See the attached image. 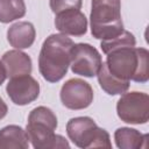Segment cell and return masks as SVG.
I'll return each mask as SVG.
<instances>
[{"label":"cell","mask_w":149,"mask_h":149,"mask_svg":"<svg viewBox=\"0 0 149 149\" xmlns=\"http://www.w3.org/2000/svg\"><path fill=\"white\" fill-rule=\"evenodd\" d=\"M7 76H6V71H5V68H3V64L2 62L0 61V86L3 84V81L6 80Z\"/></svg>","instance_id":"cell-20"},{"label":"cell","mask_w":149,"mask_h":149,"mask_svg":"<svg viewBox=\"0 0 149 149\" xmlns=\"http://www.w3.org/2000/svg\"><path fill=\"white\" fill-rule=\"evenodd\" d=\"M59 98L62 104L69 109H84L93 101V88L80 78H71L63 84Z\"/></svg>","instance_id":"cell-8"},{"label":"cell","mask_w":149,"mask_h":149,"mask_svg":"<svg viewBox=\"0 0 149 149\" xmlns=\"http://www.w3.org/2000/svg\"><path fill=\"white\" fill-rule=\"evenodd\" d=\"M81 5L83 0H49L50 9L55 15L69 9H80Z\"/></svg>","instance_id":"cell-18"},{"label":"cell","mask_w":149,"mask_h":149,"mask_svg":"<svg viewBox=\"0 0 149 149\" xmlns=\"http://www.w3.org/2000/svg\"><path fill=\"white\" fill-rule=\"evenodd\" d=\"M27 132L17 125H9L0 129V149H28Z\"/></svg>","instance_id":"cell-13"},{"label":"cell","mask_w":149,"mask_h":149,"mask_svg":"<svg viewBox=\"0 0 149 149\" xmlns=\"http://www.w3.org/2000/svg\"><path fill=\"white\" fill-rule=\"evenodd\" d=\"M102 58L99 51L88 43H76L71 50V71L86 78L97 76Z\"/></svg>","instance_id":"cell-7"},{"label":"cell","mask_w":149,"mask_h":149,"mask_svg":"<svg viewBox=\"0 0 149 149\" xmlns=\"http://www.w3.org/2000/svg\"><path fill=\"white\" fill-rule=\"evenodd\" d=\"M135 44H136L135 36L130 31L123 30L120 35H118V36H115L111 40L101 41L100 42V48H101L102 52L106 55L111 50L122 48V47H135Z\"/></svg>","instance_id":"cell-17"},{"label":"cell","mask_w":149,"mask_h":149,"mask_svg":"<svg viewBox=\"0 0 149 149\" xmlns=\"http://www.w3.org/2000/svg\"><path fill=\"white\" fill-rule=\"evenodd\" d=\"M1 62L3 64L6 76L9 79L30 74L33 70V63L30 56H28L26 52L21 51L20 49H13L6 51L1 57Z\"/></svg>","instance_id":"cell-11"},{"label":"cell","mask_w":149,"mask_h":149,"mask_svg":"<svg viewBox=\"0 0 149 149\" xmlns=\"http://www.w3.org/2000/svg\"><path fill=\"white\" fill-rule=\"evenodd\" d=\"M36 37V30L31 22L19 21L12 24L7 30V40L15 49H27L33 45Z\"/></svg>","instance_id":"cell-12"},{"label":"cell","mask_w":149,"mask_h":149,"mask_svg":"<svg viewBox=\"0 0 149 149\" xmlns=\"http://www.w3.org/2000/svg\"><path fill=\"white\" fill-rule=\"evenodd\" d=\"M90 27L92 36L100 41L120 35L125 30L121 19V0H92Z\"/></svg>","instance_id":"cell-4"},{"label":"cell","mask_w":149,"mask_h":149,"mask_svg":"<svg viewBox=\"0 0 149 149\" xmlns=\"http://www.w3.org/2000/svg\"><path fill=\"white\" fill-rule=\"evenodd\" d=\"M119 119L130 125H144L149 120V95L144 92H125L116 102Z\"/></svg>","instance_id":"cell-6"},{"label":"cell","mask_w":149,"mask_h":149,"mask_svg":"<svg viewBox=\"0 0 149 149\" xmlns=\"http://www.w3.org/2000/svg\"><path fill=\"white\" fill-rule=\"evenodd\" d=\"M73 45V41L64 34H51L44 40L38 55V70L47 81L57 83L64 78Z\"/></svg>","instance_id":"cell-1"},{"label":"cell","mask_w":149,"mask_h":149,"mask_svg":"<svg viewBox=\"0 0 149 149\" xmlns=\"http://www.w3.org/2000/svg\"><path fill=\"white\" fill-rule=\"evenodd\" d=\"M7 112H8V107H7L6 102L3 101V99L0 97V120L7 115Z\"/></svg>","instance_id":"cell-19"},{"label":"cell","mask_w":149,"mask_h":149,"mask_svg":"<svg viewBox=\"0 0 149 149\" xmlns=\"http://www.w3.org/2000/svg\"><path fill=\"white\" fill-rule=\"evenodd\" d=\"M66 134L78 148H112L109 134L106 129L98 127L90 116H76L68 121Z\"/></svg>","instance_id":"cell-5"},{"label":"cell","mask_w":149,"mask_h":149,"mask_svg":"<svg viewBox=\"0 0 149 149\" xmlns=\"http://www.w3.org/2000/svg\"><path fill=\"white\" fill-rule=\"evenodd\" d=\"M6 92L12 102L19 106H26L38 98L40 84L30 74L10 78L6 85Z\"/></svg>","instance_id":"cell-9"},{"label":"cell","mask_w":149,"mask_h":149,"mask_svg":"<svg viewBox=\"0 0 149 149\" xmlns=\"http://www.w3.org/2000/svg\"><path fill=\"white\" fill-rule=\"evenodd\" d=\"M108 71L122 80L144 84L149 79V51L146 48L122 47L106 54Z\"/></svg>","instance_id":"cell-2"},{"label":"cell","mask_w":149,"mask_h":149,"mask_svg":"<svg viewBox=\"0 0 149 149\" xmlns=\"http://www.w3.org/2000/svg\"><path fill=\"white\" fill-rule=\"evenodd\" d=\"M97 77H98L100 87L109 95L122 94L129 88V85H130L129 81L122 80V79L115 77L114 74H112L108 71L105 62H102V64L97 73Z\"/></svg>","instance_id":"cell-15"},{"label":"cell","mask_w":149,"mask_h":149,"mask_svg":"<svg viewBox=\"0 0 149 149\" xmlns=\"http://www.w3.org/2000/svg\"><path fill=\"white\" fill-rule=\"evenodd\" d=\"M26 15L24 0H0V22L9 23Z\"/></svg>","instance_id":"cell-16"},{"label":"cell","mask_w":149,"mask_h":149,"mask_svg":"<svg viewBox=\"0 0 149 149\" xmlns=\"http://www.w3.org/2000/svg\"><path fill=\"white\" fill-rule=\"evenodd\" d=\"M57 126V116L49 107L38 106L31 109L26 127L31 146L35 149H69L70 144L65 137L55 134Z\"/></svg>","instance_id":"cell-3"},{"label":"cell","mask_w":149,"mask_h":149,"mask_svg":"<svg viewBox=\"0 0 149 149\" xmlns=\"http://www.w3.org/2000/svg\"><path fill=\"white\" fill-rule=\"evenodd\" d=\"M114 141L120 149H139L146 148L148 135L140 133L137 129L121 127L114 132Z\"/></svg>","instance_id":"cell-14"},{"label":"cell","mask_w":149,"mask_h":149,"mask_svg":"<svg viewBox=\"0 0 149 149\" xmlns=\"http://www.w3.org/2000/svg\"><path fill=\"white\" fill-rule=\"evenodd\" d=\"M55 26L61 34L83 36L87 31V19L79 9H69L56 14Z\"/></svg>","instance_id":"cell-10"}]
</instances>
